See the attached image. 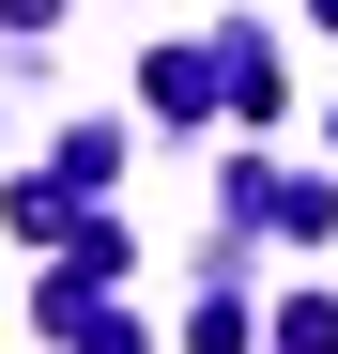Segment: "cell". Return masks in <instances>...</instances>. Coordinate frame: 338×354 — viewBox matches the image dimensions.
I'll return each instance as SVG.
<instances>
[{
  "label": "cell",
  "mask_w": 338,
  "mask_h": 354,
  "mask_svg": "<svg viewBox=\"0 0 338 354\" xmlns=\"http://www.w3.org/2000/svg\"><path fill=\"white\" fill-rule=\"evenodd\" d=\"M77 354H139V324H123V308H92V324H77Z\"/></svg>",
  "instance_id": "cell-5"
},
{
  "label": "cell",
  "mask_w": 338,
  "mask_h": 354,
  "mask_svg": "<svg viewBox=\"0 0 338 354\" xmlns=\"http://www.w3.org/2000/svg\"><path fill=\"white\" fill-rule=\"evenodd\" d=\"M277 354H338V308H277Z\"/></svg>",
  "instance_id": "cell-4"
},
{
  "label": "cell",
  "mask_w": 338,
  "mask_h": 354,
  "mask_svg": "<svg viewBox=\"0 0 338 354\" xmlns=\"http://www.w3.org/2000/svg\"><path fill=\"white\" fill-rule=\"evenodd\" d=\"M246 216H261V231H292V247H323V231H338V201L292 185V169H246Z\"/></svg>",
  "instance_id": "cell-2"
},
{
  "label": "cell",
  "mask_w": 338,
  "mask_h": 354,
  "mask_svg": "<svg viewBox=\"0 0 338 354\" xmlns=\"http://www.w3.org/2000/svg\"><path fill=\"white\" fill-rule=\"evenodd\" d=\"M185 354H246V308H231V292H200V324H185Z\"/></svg>",
  "instance_id": "cell-3"
},
{
  "label": "cell",
  "mask_w": 338,
  "mask_h": 354,
  "mask_svg": "<svg viewBox=\"0 0 338 354\" xmlns=\"http://www.w3.org/2000/svg\"><path fill=\"white\" fill-rule=\"evenodd\" d=\"M139 93L169 108V124H215V46H154V62H139Z\"/></svg>",
  "instance_id": "cell-1"
},
{
  "label": "cell",
  "mask_w": 338,
  "mask_h": 354,
  "mask_svg": "<svg viewBox=\"0 0 338 354\" xmlns=\"http://www.w3.org/2000/svg\"><path fill=\"white\" fill-rule=\"evenodd\" d=\"M323 139H338V108H323Z\"/></svg>",
  "instance_id": "cell-6"
}]
</instances>
